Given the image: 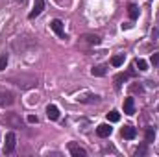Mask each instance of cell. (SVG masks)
Listing matches in <instances>:
<instances>
[{
  "label": "cell",
  "instance_id": "cell-1",
  "mask_svg": "<svg viewBox=\"0 0 159 157\" xmlns=\"http://www.w3.org/2000/svg\"><path fill=\"white\" fill-rule=\"evenodd\" d=\"M15 144H17V137H15V133H7L6 135V144H4V152L6 154H11L13 150H15Z\"/></svg>",
  "mask_w": 159,
  "mask_h": 157
},
{
  "label": "cell",
  "instance_id": "cell-2",
  "mask_svg": "<svg viewBox=\"0 0 159 157\" xmlns=\"http://www.w3.org/2000/svg\"><path fill=\"white\" fill-rule=\"evenodd\" d=\"M50 28L56 32V35H59V37H65V30H63V22L59 20V19H54L52 22H50Z\"/></svg>",
  "mask_w": 159,
  "mask_h": 157
},
{
  "label": "cell",
  "instance_id": "cell-3",
  "mask_svg": "<svg viewBox=\"0 0 159 157\" xmlns=\"http://www.w3.org/2000/svg\"><path fill=\"white\" fill-rule=\"evenodd\" d=\"M43 9H44V0H35V2H34V9L30 11V19H35V17H39Z\"/></svg>",
  "mask_w": 159,
  "mask_h": 157
},
{
  "label": "cell",
  "instance_id": "cell-4",
  "mask_svg": "<svg viewBox=\"0 0 159 157\" xmlns=\"http://www.w3.org/2000/svg\"><path fill=\"white\" fill-rule=\"evenodd\" d=\"M111 131H113V128H111L109 124H100V126L96 128V135H98V137H109Z\"/></svg>",
  "mask_w": 159,
  "mask_h": 157
},
{
  "label": "cell",
  "instance_id": "cell-5",
  "mask_svg": "<svg viewBox=\"0 0 159 157\" xmlns=\"http://www.w3.org/2000/svg\"><path fill=\"white\" fill-rule=\"evenodd\" d=\"M124 113H126V115H133V113H135V100H133L131 96L124 100Z\"/></svg>",
  "mask_w": 159,
  "mask_h": 157
},
{
  "label": "cell",
  "instance_id": "cell-6",
  "mask_svg": "<svg viewBox=\"0 0 159 157\" xmlns=\"http://www.w3.org/2000/svg\"><path fill=\"white\" fill-rule=\"evenodd\" d=\"M69 152H70V155H74V157H85L87 155V152H85L83 148L76 146V144H70V146H69Z\"/></svg>",
  "mask_w": 159,
  "mask_h": 157
},
{
  "label": "cell",
  "instance_id": "cell-7",
  "mask_svg": "<svg viewBox=\"0 0 159 157\" xmlns=\"http://www.w3.org/2000/svg\"><path fill=\"white\" fill-rule=\"evenodd\" d=\"M135 135H137V131H135L133 126H124L122 128V137L124 139H135Z\"/></svg>",
  "mask_w": 159,
  "mask_h": 157
},
{
  "label": "cell",
  "instance_id": "cell-8",
  "mask_svg": "<svg viewBox=\"0 0 159 157\" xmlns=\"http://www.w3.org/2000/svg\"><path fill=\"white\" fill-rule=\"evenodd\" d=\"M46 117L50 118V120H57L59 118V109L56 105H48L46 107Z\"/></svg>",
  "mask_w": 159,
  "mask_h": 157
},
{
  "label": "cell",
  "instance_id": "cell-9",
  "mask_svg": "<svg viewBox=\"0 0 159 157\" xmlns=\"http://www.w3.org/2000/svg\"><path fill=\"white\" fill-rule=\"evenodd\" d=\"M13 104V96L9 92H0V107L4 105H11Z\"/></svg>",
  "mask_w": 159,
  "mask_h": 157
},
{
  "label": "cell",
  "instance_id": "cell-10",
  "mask_svg": "<svg viewBox=\"0 0 159 157\" xmlns=\"http://www.w3.org/2000/svg\"><path fill=\"white\" fill-rule=\"evenodd\" d=\"M135 67H137L141 72H146V70H148V63H146L144 59H141V57H137V59H135Z\"/></svg>",
  "mask_w": 159,
  "mask_h": 157
},
{
  "label": "cell",
  "instance_id": "cell-11",
  "mask_svg": "<svg viewBox=\"0 0 159 157\" xmlns=\"http://www.w3.org/2000/svg\"><path fill=\"white\" fill-rule=\"evenodd\" d=\"M122 63H124V54H117V56L111 57V65L113 67H120Z\"/></svg>",
  "mask_w": 159,
  "mask_h": 157
},
{
  "label": "cell",
  "instance_id": "cell-12",
  "mask_svg": "<svg viewBox=\"0 0 159 157\" xmlns=\"http://www.w3.org/2000/svg\"><path fill=\"white\" fill-rule=\"evenodd\" d=\"M128 15H129L131 19H137V17H139V7H137L135 4H129V7H128Z\"/></svg>",
  "mask_w": 159,
  "mask_h": 157
},
{
  "label": "cell",
  "instance_id": "cell-13",
  "mask_svg": "<svg viewBox=\"0 0 159 157\" xmlns=\"http://www.w3.org/2000/svg\"><path fill=\"white\" fill-rule=\"evenodd\" d=\"M106 72H107V70H106V67H102V65L91 69V74H93V76H106Z\"/></svg>",
  "mask_w": 159,
  "mask_h": 157
},
{
  "label": "cell",
  "instance_id": "cell-14",
  "mask_svg": "<svg viewBox=\"0 0 159 157\" xmlns=\"http://www.w3.org/2000/svg\"><path fill=\"white\" fill-rule=\"evenodd\" d=\"M144 139H146V142H154V139H156V131H154V128H148V129H146Z\"/></svg>",
  "mask_w": 159,
  "mask_h": 157
},
{
  "label": "cell",
  "instance_id": "cell-15",
  "mask_svg": "<svg viewBox=\"0 0 159 157\" xmlns=\"http://www.w3.org/2000/svg\"><path fill=\"white\" fill-rule=\"evenodd\" d=\"M107 120H109V122H119L120 120V113L119 111H111V113H107Z\"/></svg>",
  "mask_w": 159,
  "mask_h": 157
},
{
  "label": "cell",
  "instance_id": "cell-16",
  "mask_svg": "<svg viewBox=\"0 0 159 157\" xmlns=\"http://www.w3.org/2000/svg\"><path fill=\"white\" fill-rule=\"evenodd\" d=\"M83 39H87V43H91V44H98L100 43V37L98 35H85Z\"/></svg>",
  "mask_w": 159,
  "mask_h": 157
},
{
  "label": "cell",
  "instance_id": "cell-17",
  "mask_svg": "<svg viewBox=\"0 0 159 157\" xmlns=\"http://www.w3.org/2000/svg\"><path fill=\"white\" fill-rule=\"evenodd\" d=\"M6 65H7V57H6V56H2V57H0V70H4V69H6Z\"/></svg>",
  "mask_w": 159,
  "mask_h": 157
},
{
  "label": "cell",
  "instance_id": "cell-18",
  "mask_svg": "<svg viewBox=\"0 0 159 157\" xmlns=\"http://www.w3.org/2000/svg\"><path fill=\"white\" fill-rule=\"evenodd\" d=\"M28 122H30V124H37V117H35V115H30V117H28Z\"/></svg>",
  "mask_w": 159,
  "mask_h": 157
},
{
  "label": "cell",
  "instance_id": "cell-19",
  "mask_svg": "<svg viewBox=\"0 0 159 157\" xmlns=\"http://www.w3.org/2000/svg\"><path fill=\"white\" fill-rule=\"evenodd\" d=\"M159 63V54H154L152 56V65H157Z\"/></svg>",
  "mask_w": 159,
  "mask_h": 157
},
{
  "label": "cell",
  "instance_id": "cell-20",
  "mask_svg": "<svg viewBox=\"0 0 159 157\" xmlns=\"http://www.w3.org/2000/svg\"><path fill=\"white\" fill-rule=\"evenodd\" d=\"M17 2H24V0H17Z\"/></svg>",
  "mask_w": 159,
  "mask_h": 157
},
{
  "label": "cell",
  "instance_id": "cell-21",
  "mask_svg": "<svg viewBox=\"0 0 159 157\" xmlns=\"http://www.w3.org/2000/svg\"><path fill=\"white\" fill-rule=\"evenodd\" d=\"M57 2H61V0H57Z\"/></svg>",
  "mask_w": 159,
  "mask_h": 157
}]
</instances>
